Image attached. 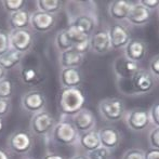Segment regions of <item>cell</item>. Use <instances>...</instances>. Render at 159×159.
Wrapping results in <instances>:
<instances>
[{
    "label": "cell",
    "mask_w": 159,
    "mask_h": 159,
    "mask_svg": "<svg viewBox=\"0 0 159 159\" xmlns=\"http://www.w3.org/2000/svg\"><path fill=\"white\" fill-rule=\"evenodd\" d=\"M4 129V122H3V119L2 118H0V134H1V132L3 131Z\"/></svg>",
    "instance_id": "obj_45"
},
{
    "label": "cell",
    "mask_w": 159,
    "mask_h": 159,
    "mask_svg": "<svg viewBox=\"0 0 159 159\" xmlns=\"http://www.w3.org/2000/svg\"><path fill=\"white\" fill-rule=\"evenodd\" d=\"M55 124L57 121L52 114L44 109V111L32 115L30 121V132L33 134V136L46 138V136L50 135Z\"/></svg>",
    "instance_id": "obj_7"
},
{
    "label": "cell",
    "mask_w": 159,
    "mask_h": 159,
    "mask_svg": "<svg viewBox=\"0 0 159 159\" xmlns=\"http://www.w3.org/2000/svg\"><path fill=\"white\" fill-rule=\"evenodd\" d=\"M98 113L105 121L118 122L126 114V106L121 98H106L98 103Z\"/></svg>",
    "instance_id": "obj_4"
},
{
    "label": "cell",
    "mask_w": 159,
    "mask_h": 159,
    "mask_svg": "<svg viewBox=\"0 0 159 159\" xmlns=\"http://www.w3.org/2000/svg\"><path fill=\"white\" fill-rule=\"evenodd\" d=\"M147 54V44L144 40L134 38L131 39L124 49V55L130 61L139 63L145 59Z\"/></svg>",
    "instance_id": "obj_15"
},
{
    "label": "cell",
    "mask_w": 159,
    "mask_h": 159,
    "mask_svg": "<svg viewBox=\"0 0 159 159\" xmlns=\"http://www.w3.org/2000/svg\"><path fill=\"white\" fill-rule=\"evenodd\" d=\"M82 82V74L80 68H61L60 84L62 89L79 88Z\"/></svg>",
    "instance_id": "obj_20"
},
{
    "label": "cell",
    "mask_w": 159,
    "mask_h": 159,
    "mask_svg": "<svg viewBox=\"0 0 159 159\" xmlns=\"http://www.w3.org/2000/svg\"><path fill=\"white\" fill-rule=\"evenodd\" d=\"M98 139H100L101 146L114 151L116 149L121 143V133L116 128L113 127H104L98 131Z\"/></svg>",
    "instance_id": "obj_17"
},
{
    "label": "cell",
    "mask_w": 159,
    "mask_h": 159,
    "mask_svg": "<svg viewBox=\"0 0 159 159\" xmlns=\"http://www.w3.org/2000/svg\"><path fill=\"white\" fill-rule=\"evenodd\" d=\"M14 94V86L13 82L8 78L0 80V98L3 100H11Z\"/></svg>",
    "instance_id": "obj_30"
},
{
    "label": "cell",
    "mask_w": 159,
    "mask_h": 159,
    "mask_svg": "<svg viewBox=\"0 0 159 159\" xmlns=\"http://www.w3.org/2000/svg\"><path fill=\"white\" fill-rule=\"evenodd\" d=\"M144 159H159V149L148 148L144 151Z\"/></svg>",
    "instance_id": "obj_40"
},
{
    "label": "cell",
    "mask_w": 159,
    "mask_h": 159,
    "mask_svg": "<svg viewBox=\"0 0 159 159\" xmlns=\"http://www.w3.org/2000/svg\"><path fill=\"white\" fill-rule=\"evenodd\" d=\"M54 46H55V48L59 50L60 53L73 48V43L70 42L69 38L67 37V34H66V30H59V32L55 34Z\"/></svg>",
    "instance_id": "obj_28"
},
{
    "label": "cell",
    "mask_w": 159,
    "mask_h": 159,
    "mask_svg": "<svg viewBox=\"0 0 159 159\" xmlns=\"http://www.w3.org/2000/svg\"><path fill=\"white\" fill-rule=\"evenodd\" d=\"M10 50V41H9V33L0 30V57Z\"/></svg>",
    "instance_id": "obj_32"
},
{
    "label": "cell",
    "mask_w": 159,
    "mask_h": 159,
    "mask_svg": "<svg viewBox=\"0 0 159 159\" xmlns=\"http://www.w3.org/2000/svg\"><path fill=\"white\" fill-rule=\"evenodd\" d=\"M20 78H21L22 82L27 86H36L41 81L39 71L33 66L20 67Z\"/></svg>",
    "instance_id": "obj_25"
},
{
    "label": "cell",
    "mask_w": 159,
    "mask_h": 159,
    "mask_svg": "<svg viewBox=\"0 0 159 159\" xmlns=\"http://www.w3.org/2000/svg\"><path fill=\"white\" fill-rule=\"evenodd\" d=\"M149 113V119H151V124L154 127L159 128V102L154 103L152 107L148 109Z\"/></svg>",
    "instance_id": "obj_33"
},
{
    "label": "cell",
    "mask_w": 159,
    "mask_h": 159,
    "mask_svg": "<svg viewBox=\"0 0 159 159\" xmlns=\"http://www.w3.org/2000/svg\"><path fill=\"white\" fill-rule=\"evenodd\" d=\"M22 159H37V158H34V157H24Z\"/></svg>",
    "instance_id": "obj_46"
},
{
    "label": "cell",
    "mask_w": 159,
    "mask_h": 159,
    "mask_svg": "<svg viewBox=\"0 0 159 159\" xmlns=\"http://www.w3.org/2000/svg\"><path fill=\"white\" fill-rule=\"evenodd\" d=\"M77 145L82 151L86 152L87 154L95 151L96 148H98V147L101 146L98 131L94 129L88 132L79 133L78 140H77Z\"/></svg>",
    "instance_id": "obj_22"
},
{
    "label": "cell",
    "mask_w": 159,
    "mask_h": 159,
    "mask_svg": "<svg viewBox=\"0 0 159 159\" xmlns=\"http://www.w3.org/2000/svg\"><path fill=\"white\" fill-rule=\"evenodd\" d=\"M41 159H66V158L63 157V156L60 155V154H57V153L49 152V153H47L46 155H44Z\"/></svg>",
    "instance_id": "obj_41"
},
{
    "label": "cell",
    "mask_w": 159,
    "mask_h": 159,
    "mask_svg": "<svg viewBox=\"0 0 159 159\" xmlns=\"http://www.w3.org/2000/svg\"><path fill=\"white\" fill-rule=\"evenodd\" d=\"M121 159H144V151L140 148H130L125 152Z\"/></svg>",
    "instance_id": "obj_35"
},
{
    "label": "cell",
    "mask_w": 159,
    "mask_h": 159,
    "mask_svg": "<svg viewBox=\"0 0 159 159\" xmlns=\"http://www.w3.org/2000/svg\"><path fill=\"white\" fill-rule=\"evenodd\" d=\"M70 159H89L86 154H76Z\"/></svg>",
    "instance_id": "obj_43"
},
{
    "label": "cell",
    "mask_w": 159,
    "mask_h": 159,
    "mask_svg": "<svg viewBox=\"0 0 159 159\" xmlns=\"http://www.w3.org/2000/svg\"><path fill=\"white\" fill-rule=\"evenodd\" d=\"M152 12L143 7L139 1L133 2L130 13L127 17V23L132 26H144L151 21Z\"/></svg>",
    "instance_id": "obj_18"
},
{
    "label": "cell",
    "mask_w": 159,
    "mask_h": 159,
    "mask_svg": "<svg viewBox=\"0 0 159 159\" xmlns=\"http://www.w3.org/2000/svg\"><path fill=\"white\" fill-rule=\"evenodd\" d=\"M90 50L98 55H104L111 52V46L107 30H95L90 36Z\"/></svg>",
    "instance_id": "obj_16"
},
{
    "label": "cell",
    "mask_w": 159,
    "mask_h": 159,
    "mask_svg": "<svg viewBox=\"0 0 159 159\" xmlns=\"http://www.w3.org/2000/svg\"><path fill=\"white\" fill-rule=\"evenodd\" d=\"M23 57L24 54L10 49L8 52L0 57V66L7 71L11 70V69H14L16 67L21 66Z\"/></svg>",
    "instance_id": "obj_24"
},
{
    "label": "cell",
    "mask_w": 159,
    "mask_h": 159,
    "mask_svg": "<svg viewBox=\"0 0 159 159\" xmlns=\"http://www.w3.org/2000/svg\"><path fill=\"white\" fill-rule=\"evenodd\" d=\"M78 131L73 126L71 121L66 119H61L55 124L50 133V139L52 142L63 146H71L77 144Z\"/></svg>",
    "instance_id": "obj_3"
},
{
    "label": "cell",
    "mask_w": 159,
    "mask_h": 159,
    "mask_svg": "<svg viewBox=\"0 0 159 159\" xmlns=\"http://www.w3.org/2000/svg\"><path fill=\"white\" fill-rule=\"evenodd\" d=\"M148 71L157 79L159 77V54L152 57L148 65Z\"/></svg>",
    "instance_id": "obj_36"
},
{
    "label": "cell",
    "mask_w": 159,
    "mask_h": 159,
    "mask_svg": "<svg viewBox=\"0 0 159 159\" xmlns=\"http://www.w3.org/2000/svg\"><path fill=\"white\" fill-rule=\"evenodd\" d=\"M0 159H11V154L8 149L0 147Z\"/></svg>",
    "instance_id": "obj_42"
},
{
    "label": "cell",
    "mask_w": 159,
    "mask_h": 159,
    "mask_svg": "<svg viewBox=\"0 0 159 159\" xmlns=\"http://www.w3.org/2000/svg\"><path fill=\"white\" fill-rule=\"evenodd\" d=\"M65 30H66L67 37L69 38L70 42L73 43V47L75 44L79 43V42L90 39V36H88L84 30H81L79 27H77L75 25H68L67 28H65Z\"/></svg>",
    "instance_id": "obj_27"
},
{
    "label": "cell",
    "mask_w": 159,
    "mask_h": 159,
    "mask_svg": "<svg viewBox=\"0 0 159 159\" xmlns=\"http://www.w3.org/2000/svg\"><path fill=\"white\" fill-rule=\"evenodd\" d=\"M12 108V104H11V100H3L0 98V118H3L11 111Z\"/></svg>",
    "instance_id": "obj_38"
},
{
    "label": "cell",
    "mask_w": 159,
    "mask_h": 159,
    "mask_svg": "<svg viewBox=\"0 0 159 159\" xmlns=\"http://www.w3.org/2000/svg\"><path fill=\"white\" fill-rule=\"evenodd\" d=\"M148 143L151 148L159 149V128H153L148 133Z\"/></svg>",
    "instance_id": "obj_34"
},
{
    "label": "cell",
    "mask_w": 159,
    "mask_h": 159,
    "mask_svg": "<svg viewBox=\"0 0 159 159\" xmlns=\"http://www.w3.org/2000/svg\"><path fill=\"white\" fill-rule=\"evenodd\" d=\"M111 67H113V71L117 80L130 79L134 74L138 73L141 69L140 64L130 61L125 55H120V57H116Z\"/></svg>",
    "instance_id": "obj_13"
},
{
    "label": "cell",
    "mask_w": 159,
    "mask_h": 159,
    "mask_svg": "<svg viewBox=\"0 0 159 159\" xmlns=\"http://www.w3.org/2000/svg\"><path fill=\"white\" fill-rule=\"evenodd\" d=\"M157 79H158V80H159V77H158V78H157Z\"/></svg>",
    "instance_id": "obj_48"
},
{
    "label": "cell",
    "mask_w": 159,
    "mask_h": 159,
    "mask_svg": "<svg viewBox=\"0 0 159 159\" xmlns=\"http://www.w3.org/2000/svg\"><path fill=\"white\" fill-rule=\"evenodd\" d=\"M84 57L77 52L74 48L61 52L59 55V64L61 68H79L84 63Z\"/></svg>",
    "instance_id": "obj_23"
},
{
    "label": "cell",
    "mask_w": 159,
    "mask_h": 159,
    "mask_svg": "<svg viewBox=\"0 0 159 159\" xmlns=\"http://www.w3.org/2000/svg\"><path fill=\"white\" fill-rule=\"evenodd\" d=\"M47 98L43 92L39 90H30L26 91L21 98V107L23 111L27 113L37 114L46 109Z\"/></svg>",
    "instance_id": "obj_11"
},
{
    "label": "cell",
    "mask_w": 159,
    "mask_h": 159,
    "mask_svg": "<svg viewBox=\"0 0 159 159\" xmlns=\"http://www.w3.org/2000/svg\"><path fill=\"white\" fill-rule=\"evenodd\" d=\"M89 159H111V152L109 149L105 148L103 146H100L95 151L91 153L86 154Z\"/></svg>",
    "instance_id": "obj_31"
},
{
    "label": "cell",
    "mask_w": 159,
    "mask_h": 159,
    "mask_svg": "<svg viewBox=\"0 0 159 159\" xmlns=\"http://www.w3.org/2000/svg\"><path fill=\"white\" fill-rule=\"evenodd\" d=\"M8 26L10 30L30 28V12L26 9H23L12 14H9Z\"/></svg>",
    "instance_id": "obj_21"
},
{
    "label": "cell",
    "mask_w": 159,
    "mask_h": 159,
    "mask_svg": "<svg viewBox=\"0 0 159 159\" xmlns=\"http://www.w3.org/2000/svg\"><path fill=\"white\" fill-rule=\"evenodd\" d=\"M38 11L57 15L63 8V2L60 0H37L35 2Z\"/></svg>",
    "instance_id": "obj_26"
},
{
    "label": "cell",
    "mask_w": 159,
    "mask_h": 159,
    "mask_svg": "<svg viewBox=\"0 0 159 159\" xmlns=\"http://www.w3.org/2000/svg\"><path fill=\"white\" fill-rule=\"evenodd\" d=\"M122 119L128 129L133 132H143L151 125L148 111L144 108H139V107L126 111Z\"/></svg>",
    "instance_id": "obj_9"
},
{
    "label": "cell",
    "mask_w": 159,
    "mask_h": 159,
    "mask_svg": "<svg viewBox=\"0 0 159 159\" xmlns=\"http://www.w3.org/2000/svg\"><path fill=\"white\" fill-rule=\"evenodd\" d=\"M111 40V50H124L128 42L132 39L131 33L126 24L116 22L111 24L107 30Z\"/></svg>",
    "instance_id": "obj_10"
},
{
    "label": "cell",
    "mask_w": 159,
    "mask_h": 159,
    "mask_svg": "<svg viewBox=\"0 0 159 159\" xmlns=\"http://www.w3.org/2000/svg\"><path fill=\"white\" fill-rule=\"evenodd\" d=\"M157 11H158V17H159V9H158V10H157Z\"/></svg>",
    "instance_id": "obj_47"
},
{
    "label": "cell",
    "mask_w": 159,
    "mask_h": 159,
    "mask_svg": "<svg viewBox=\"0 0 159 159\" xmlns=\"http://www.w3.org/2000/svg\"><path fill=\"white\" fill-rule=\"evenodd\" d=\"M98 15L94 10L87 9V7L79 12H74L68 15V25H75L84 30L88 36H91L98 27Z\"/></svg>",
    "instance_id": "obj_6"
},
{
    "label": "cell",
    "mask_w": 159,
    "mask_h": 159,
    "mask_svg": "<svg viewBox=\"0 0 159 159\" xmlns=\"http://www.w3.org/2000/svg\"><path fill=\"white\" fill-rule=\"evenodd\" d=\"M57 24V15L34 11L30 13V30L35 33H48L53 30Z\"/></svg>",
    "instance_id": "obj_12"
},
{
    "label": "cell",
    "mask_w": 159,
    "mask_h": 159,
    "mask_svg": "<svg viewBox=\"0 0 159 159\" xmlns=\"http://www.w3.org/2000/svg\"><path fill=\"white\" fill-rule=\"evenodd\" d=\"M71 124L78 131V133H84L91 130H94L96 127L95 116L90 109L82 108L74 116H71Z\"/></svg>",
    "instance_id": "obj_14"
},
{
    "label": "cell",
    "mask_w": 159,
    "mask_h": 159,
    "mask_svg": "<svg viewBox=\"0 0 159 159\" xmlns=\"http://www.w3.org/2000/svg\"><path fill=\"white\" fill-rule=\"evenodd\" d=\"M9 41H10V49L25 55L33 48L34 42H35V36L30 28L10 30Z\"/></svg>",
    "instance_id": "obj_8"
},
{
    "label": "cell",
    "mask_w": 159,
    "mask_h": 159,
    "mask_svg": "<svg viewBox=\"0 0 159 159\" xmlns=\"http://www.w3.org/2000/svg\"><path fill=\"white\" fill-rule=\"evenodd\" d=\"M8 151L16 155H26L33 149L34 136L26 130H15L9 135L7 140Z\"/></svg>",
    "instance_id": "obj_5"
},
{
    "label": "cell",
    "mask_w": 159,
    "mask_h": 159,
    "mask_svg": "<svg viewBox=\"0 0 159 159\" xmlns=\"http://www.w3.org/2000/svg\"><path fill=\"white\" fill-rule=\"evenodd\" d=\"M116 84L122 94L138 96L151 93L156 87V78L148 70L141 68L130 79L117 80Z\"/></svg>",
    "instance_id": "obj_1"
},
{
    "label": "cell",
    "mask_w": 159,
    "mask_h": 159,
    "mask_svg": "<svg viewBox=\"0 0 159 159\" xmlns=\"http://www.w3.org/2000/svg\"><path fill=\"white\" fill-rule=\"evenodd\" d=\"M73 48L75 49L79 54H81L84 57V55L90 51V39L84 40V41H82V42H79V43L75 44Z\"/></svg>",
    "instance_id": "obj_37"
},
{
    "label": "cell",
    "mask_w": 159,
    "mask_h": 159,
    "mask_svg": "<svg viewBox=\"0 0 159 159\" xmlns=\"http://www.w3.org/2000/svg\"><path fill=\"white\" fill-rule=\"evenodd\" d=\"M133 2L128 1V0H114L109 2L107 12L108 15L116 22H126L127 17L130 13Z\"/></svg>",
    "instance_id": "obj_19"
},
{
    "label": "cell",
    "mask_w": 159,
    "mask_h": 159,
    "mask_svg": "<svg viewBox=\"0 0 159 159\" xmlns=\"http://www.w3.org/2000/svg\"><path fill=\"white\" fill-rule=\"evenodd\" d=\"M86 96L79 88L62 89L59 95V108L63 117H71L84 108Z\"/></svg>",
    "instance_id": "obj_2"
},
{
    "label": "cell",
    "mask_w": 159,
    "mask_h": 159,
    "mask_svg": "<svg viewBox=\"0 0 159 159\" xmlns=\"http://www.w3.org/2000/svg\"><path fill=\"white\" fill-rule=\"evenodd\" d=\"M4 78H7V70H4V69L0 66V80L4 79Z\"/></svg>",
    "instance_id": "obj_44"
},
{
    "label": "cell",
    "mask_w": 159,
    "mask_h": 159,
    "mask_svg": "<svg viewBox=\"0 0 159 159\" xmlns=\"http://www.w3.org/2000/svg\"><path fill=\"white\" fill-rule=\"evenodd\" d=\"M26 2L24 0H3L1 1L2 9L6 11L8 14H12L20 10L25 9Z\"/></svg>",
    "instance_id": "obj_29"
},
{
    "label": "cell",
    "mask_w": 159,
    "mask_h": 159,
    "mask_svg": "<svg viewBox=\"0 0 159 159\" xmlns=\"http://www.w3.org/2000/svg\"><path fill=\"white\" fill-rule=\"evenodd\" d=\"M139 2L151 12L159 9V0H139Z\"/></svg>",
    "instance_id": "obj_39"
}]
</instances>
